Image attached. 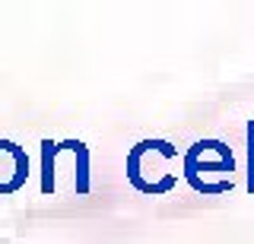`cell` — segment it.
Here are the masks:
<instances>
[{
  "instance_id": "obj_1",
  "label": "cell",
  "mask_w": 254,
  "mask_h": 244,
  "mask_svg": "<svg viewBox=\"0 0 254 244\" xmlns=\"http://www.w3.org/2000/svg\"><path fill=\"white\" fill-rule=\"evenodd\" d=\"M149 155H156V159L162 162H172L178 159V146L169 143V140H140L137 146H130V152H127V184L133 187L137 194L143 196H165L172 194L175 187H178V175L175 171H165L159 168V165H149Z\"/></svg>"
},
{
  "instance_id": "obj_2",
  "label": "cell",
  "mask_w": 254,
  "mask_h": 244,
  "mask_svg": "<svg viewBox=\"0 0 254 244\" xmlns=\"http://www.w3.org/2000/svg\"><path fill=\"white\" fill-rule=\"evenodd\" d=\"M181 165H185V181L194 194L219 196V194H229L235 187L232 181H216V184L210 181V175H229L232 178V171H235V155L222 140H197L185 152Z\"/></svg>"
},
{
  "instance_id": "obj_3",
  "label": "cell",
  "mask_w": 254,
  "mask_h": 244,
  "mask_svg": "<svg viewBox=\"0 0 254 244\" xmlns=\"http://www.w3.org/2000/svg\"><path fill=\"white\" fill-rule=\"evenodd\" d=\"M29 175V152L13 140H0V196L19 194Z\"/></svg>"
},
{
  "instance_id": "obj_4",
  "label": "cell",
  "mask_w": 254,
  "mask_h": 244,
  "mask_svg": "<svg viewBox=\"0 0 254 244\" xmlns=\"http://www.w3.org/2000/svg\"><path fill=\"white\" fill-rule=\"evenodd\" d=\"M245 137H248V181H245V187H248V194L254 196V121H248Z\"/></svg>"
}]
</instances>
